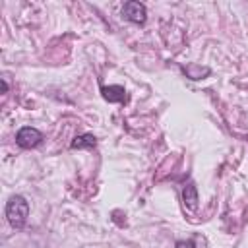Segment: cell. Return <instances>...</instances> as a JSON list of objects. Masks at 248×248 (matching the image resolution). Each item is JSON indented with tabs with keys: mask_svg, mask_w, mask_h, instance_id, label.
<instances>
[{
	"mask_svg": "<svg viewBox=\"0 0 248 248\" xmlns=\"http://www.w3.org/2000/svg\"><path fill=\"white\" fill-rule=\"evenodd\" d=\"M29 215V203L23 196H12L6 203V217L14 229H21Z\"/></svg>",
	"mask_w": 248,
	"mask_h": 248,
	"instance_id": "6da1fadb",
	"label": "cell"
},
{
	"mask_svg": "<svg viewBox=\"0 0 248 248\" xmlns=\"http://www.w3.org/2000/svg\"><path fill=\"white\" fill-rule=\"evenodd\" d=\"M122 16L132 21V23H138V25H143L145 19H147V10L141 2H136V0H130L122 6Z\"/></svg>",
	"mask_w": 248,
	"mask_h": 248,
	"instance_id": "7a4b0ae2",
	"label": "cell"
},
{
	"mask_svg": "<svg viewBox=\"0 0 248 248\" xmlns=\"http://www.w3.org/2000/svg\"><path fill=\"white\" fill-rule=\"evenodd\" d=\"M41 140H43V134L37 128H31V126H25L16 134V143L23 149H31V147L39 145Z\"/></svg>",
	"mask_w": 248,
	"mask_h": 248,
	"instance_id": "3957f363",
	"label": "cell"
},
{
	"mask_svg": "<svg viewBox=\"0 0 248 248\" xmlns=\"http://www.w3.org/2000/svg\"><path fill=\"white\" fill-rule=\"evenodd\" d=\"M105 101L108 103H126L128 101V95H126V89L122 85H105L101 89Z\"/></svg>",
	"mask_w": 248,
	"mask_h": 248,
	"instance_id": "277c9868",
	"label": "cell"
},
{
	"mask_svg": "<svg viewBox=\"0 0 248 248\" xmlns=\"http://www.w3.org/2000/svg\"><path fill=\"white\" fill-rule=\"evenodd\" d=\"M95 143H97V140L93 134H81V136L74 138L70 147L72 149H83V147H95Z\"/></svg>",
	"mask_w": 248,
	"mask_h": 248,
	"instance_id": "5b68a950",
	"label": "cell"
},
{
	"mask_svg": "<svg viewBox=\"0 0 248 248\" xmlns=\"http://www.w3.org/2000/svg\"><path fill=\"white\" fill-rule=\"evenodd\" d=\"M182 198H184V203L190 207V209H196L198 205V192H196V186L194 184H188L182 192Z\"/></svg>",
	"mask_w": 248,
	"mask_h": 248,
	"instance_id": "8992f818",
	"label": "cell"
},
{
	"mask_svg": "<svg viewBox=\"0 0 248 248\" xmlns=\"http://www.w3.org/2000/svg\"><path fill=\"white\" fill-rule=\"evenodd\" d=\"M176 248H196V244H194L192 240H180V242L176 244Z\"/></svg>",
	"mask_w": 248,
	"mask_h": 248,
	"instance_id": "52a82bcc",
	"label": "cell"
},
{
	"mask_svg": "<svg viewBox=\"0 0 248 248\" xmlns=\"http://www.w3.org/2000/svg\"><path fill=\"white\" fill-rule=\"evenodd\" d=\"M2 91H4V93L8 91V83H6V79H2Z\"/></svg>",
	"mask_w": 248,
	"mask_h": 248,
	"instance_id": "ba28073f",
	"label": "cell"
}]
</instances>
